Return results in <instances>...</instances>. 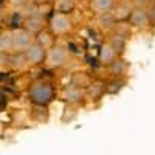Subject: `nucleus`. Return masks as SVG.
I'll return each instance as SVG.
<instances>
[{"label":"nucleus","instance_id":"7","mask_svg":"<svg viewBox=\"0 0 155 155\" xmlns=\"http://www.w3.org/2000/svg\"><path fill=\"white\" fill-rule=\"evenodd\" d=\"M41 25H42V20L39 17H31V19L27 20V28L30 31H37L39 28H41Z\"/></svg>","mask_w":155,"mask_h":155},{"label":"nucleus","instance_id":"14","mask_svg":"<svg viewBox=\"0 0 155 155\" xmlns=\"http://www.w3.org/2000/svg\"><path fill=\"white\" fill-rule=\"evenodd\" d=\"M20 22V16L19 12H14V16H12V20H11V25L12 27H17V23Z\"/></svg>","mask_w":155,"mask_h":155},{"label":"nucleus","instance_id":"13","mask_svg":"<svg viewBox=\"0 0 155 155\" xmlns=\"http://www.w3.org/2000/svg\"><path fill=\"white\" fill-rule=\"evenodd\" d=\"M92 87H93V88H90V93H92V96H93V95L96 96V93L102 90V87H101V84H99V82H98V84H95V85H92Z\"/></svg>","mask_w":155,"mask_h":155},{"label":"nucleus","instance_id":"4","mask_svg":"<svg viewBox=\"0 0 155 155\" xmlns=\"http://www.w3.org/2000/svg\"><path fill=\"white\" fill-rule=\"evenodd\" d=\"M64 59H65V53H64L62 48L51 50V53L48 56V62L51 64V65H61V64L64 62Z\"/></svg>","mask_w":155,"mask_h":155},{"label":"nucleus","instance_id":"18","mask_svg":"<svg viewBox=\"0 0 155 155\" xmlns=\"http://www.w3.org/2000/svg\"><path fill=\"white\" fill-rule=\"evenodd\" d=\"M14 2H16V3H23L25 0H14Z\"/></svg>","mask_w":155,"mask_h":155},{"label":"nucleus","instance_id":"11","mask_svg":"<svg viewBox=\"0 0 155 155\" xmlns=\"http://www.w3.org/2000/svg\"><path fill=\"white\" fill-rule=\"evenodd\" d=\"M123 70H124V64H123L121 61H116V62H113V67H112V71H113V73H116V71L121 73Z\"/></svg>","mask_w":155,"mask_h":155},{"label":"nucleus","instance_id":"6","mask_svg":"<svg viewBox=\"0 0 155 155\" xmlns=\"http://www.w3.org/2000/svg\"><path fill=\"white\" fill-rule=\"evenodd\" d=\"M12 42H14L16 47H23L28 44V34L25 31H17L14 34V37H12Z\"/></svg>","mask_w":155,"mask_h":155},{"label":"nucleus","instance_id":"8","mask_svg":"<svg viewBox=\"0 0 155 155\" xmlns=\"http://www.w3.org/2000/svg\"><path fill=\"white\" fill-rule=\"evenodd\" d=\"M95 6L99 11H106L112 6V0H95Z\"/></svg>","mask_w":155,"mask_h":155},{"label":"nucleus","instance_id":"15","mask_svg":"<svg viewBox=\"0 0 155 155\" xmlns=\"http://www.w3.org/2000/svg\"><path fill=\"white\" fill-rule=\"evenodd\" d=\"M107 50V47H104V48H102V53H101V56H102V59H110L112 58V53H110V51H106Z\"/></svg>","mask_w":155,"mask_h":155},{"label":"nucleus","instance_id":"2","mask_svg":"<svg viewBox=\"0 0 155 155\" xmlns=\"http://www.w3.org/2000/svg\"><path fill=\"white\" fill-rule=\"evenodd\" d=\"M27 59L33 64H39V62H42L44 58H45V50L44 47H41L39 44H34V45H30L27 48Z\"/></svg>","mask_w":155,"mask_h":155},{"label":"nucleus","instance_id":"9","mask_svg":"<svg viewBox=\"0 0 155 155\" xmlns=\"http://www.w3.org/2000/svg\"><path fill=\"white\" fill-rule=\"evenodd\" d=\"M81 96L79 90H74V88H67V99L68 101H78Z\"/></svg>","mask_w":155,"mask_h":155},{"label":"nucleus","instance_id":"5","mask_svg":"<svg viewBox=\"0 0 155 155\" xmlns=\"http://www.w3.org/2000/svg\"><path fill=\"white\" fill-rule=\"evenodd\" d=\"M53 30L58 33H64L68 30V20L64 16H56L53 20Z\"/></svg>","mask_w":155,"mask_h":155},{"label":"nucleus","instance_id":"16","mask_svg":"<svg viewBox=\"0 0 155 155\" xmlns=\"http://www.w3.org/2000/svg\"><path fill=\"white\" fill-rule=\"evenodd\" d=\"M150 17L155 19V5H152V8H150Z\"/></svg>","mask_w":155,"mask_h":155},{"label":"nucleus","instance_id":"12","mask_svg":"<svg viewBox=\"0 0 155 155\" xmlns=\"http://www.w3.org/2000/svg\"><path fill=\"white\" fill-rule=\"evenodd\" d=\"M121 85H123V82H116V81H115V82H112L109 87H113V88H112V90H109L107 93H116V92H120Z\"/></svg>","mask_w":155,"mask_h":155},{"label":"nucleus","instance_id":"1","mask_svg":"<svg viewBox=\"0 0 155 155\" xmlns=\"http://www.w3.org/2000/svg\"><path fill=\"white\" fill-rule=\"evenodd\" d=\"M30 98L34 104L37 106H45L53 98V88L50 84L45 82H36L30 87Z\"/></svg>","mask_w":155,"mask_h":155},{"label":"nucleus","instance_id":"3","mask_svg":"<svg viewBox=\"0 0 155 155\" xmlns=\"http://www.w3.org/2000/svg\"><path fill=\"white\" fill-rule=\"evenodd\" d=\"M130 22L137 27H143V25L147 23V14L143 9H135L130 14Z\"/></svg>","mask_w":155,"mask_h":155},{"label":"nucleus","instance_id":"17","mask_svg":"<svg viewBox=\"0 0 155 155\" xmlns=\"http://www.w3.org/2000/svg\"><path fill=\"white\" fill-rule=\"evenodd\" d=\"M135 2H137L138 5H141V3H146V2H147V0H135Z\"/></svg>","mask_w":155,"mask_h":155},{"label":"nucleus","instance_id":"10","mask_svg":"<svg viewBox=\"0 0 155 155\" xmlns=\"http://www.w3.org/2000/svg\"><path fill=\"white\" fill-rule=\"evenodd\" d=\"M124 47V39L121 36H115L113 37V50L115 51H121Z\"/></svg>","mask_w":155,"mask_h":155}]
</instances>
